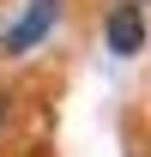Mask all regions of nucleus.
Segmentation results:
<instances>
[{
  "label": "nucleus",
  "mask_w": 151,
  "mask_h": 157,
  "mask_svg": "<svg viewBox=\"0 0 151 157\" xmlns=\"http://www.w3.org/2000/svg\"><path fill=\"white\" fill-rule=\"evenodd\" d=\"M0 121H6V103H0Z\"/></svg>",
  "instance_id": "3"
},
{
  "label": "nucleus",
  "mask_w": 151,
  "mask_h": 157,
  "mask_svg": "<svg viewBox=\"0 0 151 157\" xmlns=\"http://www.w3.org/2000/svg\"><path fill=\"white\" fill-rule=\"evenodd\" d=\"M60 18V0H30V12H24L18 24H12V30H6V36H0V48H6V55H24V48H37L42 36H48V24Z\"/></svg>",
  "instance_id": "1"
},
{
  "label": "nucleus",
  "mask_w": 151,
  "mask_h": 157,
  "mask_svg": "<svg viewBox=\"0 0 151 157\" xmlns=\"http://www.w3.org/2000/svg\"><path fill=\"white\" fill-rule=\"evenodd\" d=\"M145 48V18L139 6H115L109 12V55H139Z\"/></svg>",
  "instance_id": "2"
}]
</instances>
